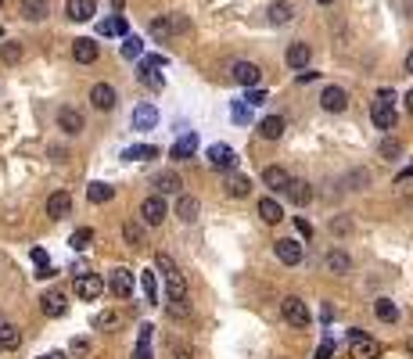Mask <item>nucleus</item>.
Wrapping results in <instances>:
<instances>
[{"instance_id": "nucleus-1", "label": "nucleus", "mask_w": 413, "mask_h": 359, "mask_svg": "<svg viewBox=\"0 0 413 359\" xmlns=\"http://www.w3.org/2000/svg\"><path fill=\"white\" fill-rule=\"evenodd\" d=\"M155 266L162 270V277H165V284H169V298H187V280H184L180 266H176L165 252L155 255Z\"/></svg>"}, {"instance_id": "nucleus-2", "label": "nucleus", "mask_w": 413, "mask_h": 359, "mask_svg": "<svg viewBox=\"0 0 413 359\" xmlns=\"http://www.w3.org/2000/svg\"><path fill=\"white\" fill-rule=\"evenodd\" d=\"M378 355H381V345L370 334H363V331L348 334V359H378Z\"/></svg>"}, {"instance_id": "nucleus-3", "label": "nucleus", "mask_w": 413, "mask_h": 359, "mask_svg": "<svg viewBox=\"0 0 413 359\" xmlns=\"http://www.w3.org/2000/svg\"><path fill=\"white\" fill-rule=\"evenodd\" d=\"M280 313H284V320L291 327H309V309H306V302H302L299 294H287L284 302H280Z\"/></svg>"}, {"instance_id": "nucleus-4", "label": "nucleus", "mask_w": 413, "mask_h": 359, "mask_svg": "<svg viewBox=\"0 0 413 359\" xmlns=\"http://www.w3.org/2000/svg\"><path fill=\"white\" fill-rule=\"evenodd\" d=\"M187 29H191V22L184 15H165V18H155L151 22V36L155 40H169L172 33H187Z\"/></svg>"}, {"instance_id": "nucleus-5", "label": "nucleus", "mask_w": 413, "mask_h": 359, "mask_svg": "<svg viewBox=\"0 0 413 359\" xmlns=\"http://www.w3.org/2000/svg\"><path fill=\"white\" fill-rule=\"evenodd\" d=\"M205 158H209L212 169H223V172H233V169H238V151H233L230 144H212V148L205 151Z\"/></svg>"}, {"instance_id": "nucleus-6", "label": "nucleus", "mask_w": 413, "mask_h": 359, "mask_svg": "<svg viewBox=\"0 0 413 359\" xmlns=\"http://www.w3.org/2000/svg\"><path fill=\"white\" fill-rule=\"evenodd\" d=\"M230 79L241 83V87H248V90H255L259 79H263V69H259L255 62H233V65H230Z\"/></svg>"}, {"instance_id": "nucleus-7", "label": "nucleus", "mask_w": 413, "mask_h": 359, "mask_svg": "<svg viewBox=\"0 0 413 359\" xmlns=\"http://www.w3.org/2000/svg\"><path fill=\"white\" fill-rule=\"evenodd\" d=\"M108 291H111L115 298H133V273H130L126 266H115V270L108 273Z\"/></svg>"}, {"instance_id": "nucleus-8", "label": "nucleus", "mask_w": 413, "mask_h": 359, "mask_svg": "<svg viewBox=\"0 0 413 359\" xmlns=\"http://www.w3.org/2000/svg\"><path fill=\"white\" fill-rule=\"evenodd\" d=\"M165 216H169V209H165V198H162V194H151V198L141 201V219H144L148 226H158Z\"/></svg>"}, {"instance_id": "nucleus-9", "label": "nucleus", "mask_w": 413, "mask_h": 359, "mask_svg": "<svg viewBox=\"0 0 413 359\" xmlns=\"http://www.w3.org/2000/svg\"><path fill=\"white\" fill-rule=\"evenodd\" d=\"M273 252H277V259H280L284 266H299L302 255H306V248H302L299 241H291V237H280V241L273 245Z\"/></svg>"}, {"instance_id": "nucleus-10", "label": "nucleus", "mask_w": 413, "mask_h": 359, "mask_svg": "<svg viewBox=\"0 0 413 359\" xmlns=\"http://www.w3.org/2000/svg\"><path fill=\"white\" fill-rule=\"evenodd\" d=\"M76 294L83 298V302H94V298L104 294V280L97 273H87V277H76Z\"/></svg>"}, {"instance_id": "nucleus-11", "label": "nucleus", "mask_w": 413, "mask_h": 359, "mask_svg": "<svg viewBox=\"0 0 413 359\" xmlns=\"http://www.w3.org/2000/svg\"><path fill=\"white\" fill-rule=\"evenodd\" d=\"M115 101H119V94H115L111 83H94V90H90V104H94L97 111H111Z\"/></svg>"}, {"instance_id": "nucleus-12", "label": "nucleus", "mask_w": 413, "mask_h": 359, "mask_svg": "<svg viewBox=\"0 0 413 359\" xmlns=\"http://www.w3.org/2000/svg\"><path fill=\"white\" fill-rule=\"evenodd\" d=\"M284 198H287L291 205H299V209H306V205L313 201V187L306 184V180H291V184L284 187Z\"/></svg>"}, {"instance_id": "nucleus-13", "label": "nucleus", "mask_w": 413, "mask_h": 359, "mask_svg": "<svg viewBox=\"0 0 413 359\" xmlns=\"http://www.w3.org/2000/svg\"><path fill=\"white\" fill-rule=\"evenodd\" d=\"M194 151H198V133H184L180 140L169 148V158H172V162H191Z\"/></svg>"}, {"instance_id": "nucleus-14", "label": "nucleus", "mask_w": 413, "mask_h": 359, "mask_svg": "<svg viewBox=\"0 0 413 359\" xmlns=\"http://www.w3.org/2000/svg\"><path fill=\"white\" fill-rule=\"evenodd\" d=\"M40 309H43V316L57 320V316H65L69 302H65V294H62V291H47V294L40 298Z\"/></svg>"}, {"instance_id": "nucleus-15", "label": "nucleus", "mask_w": 413, "mask_h": 359, "mask_svg": "<svg viewBox=\"0 0 413 359\" xmlns=\"http://www.w3.org/2000/svg\"><path fill=\"white\" fill-rule=\"evenodd\" d=\"M72 212V194L69 191H54L50 198H47V216L50 219H65Z\"/></svg>"}, {"instance_id": "nucleus-16", "label": "nucleus", "mask_w": 413, "mask_h": 359, "mask_svg": "<svg viewBox=\"0 0 413 359\" xmlns=\"http://www.w3.org/2000/svg\"><path fill=\"white\" fill-rule=\"evenodd\" d=\"M97 54H101V47H97L90 36H79V40L72 43V57H76L79 65H94V62H97Z\"/></svg>"}, {"instance_id": "nucleus-17", "label": "nucleus", "mask_w": 413, "mask_h": 359, "mask_svg": "<svg viewBox=\"0 0 413 359\" xmlns=\"http://www.w3.org/2000/svg\"><path fill=\"white\" fill-rule=\"evenodd\" d=\"M320 104H324V111H334V115H341V111L348 108V94H345L341 87H327V90L320 94Z\"/></svg>"}, {"instance_id": "nucleus-18", "label": "nucleus", "mask_w": 413, "mask_h": 359, "mask_svg": "<svg viewBox=\"0 0 413 359\" xmlns=\"http://www.w3.org/2000/svg\"><path fill=\"white\" fill-rule=\"evenodd\" d=\"M57 126H62L69 137H76V133H83V111H76V108H62L57 111Z\"/></svg>"}, {"instance_id": "nucleus-19", "label": "nucleus", "mask_w": 413, "mask_h": 359, "mask_svg": "<svg viewBox=\"0 0 413 359\" xmlns=\"http://www.w3.org/2000/svg\"><path fill=\"white\" fill-rule=\"evenodd\" d=\"M370 118L378 130H395V104H385V101H374L370 108Z\"/></svg>"}, {"instance_id": "nucleus-20", "label": "nucleus", "mask_w": 413, "mask_h": 359, "mask_svg": "<svg viewBox=\"0 0 413 359\" xmlns=\"http://www.w3.org/2000/svg\"><path fill=\"white\" fill-rule=\"evenodd\" d=\"M263 184H266L270 191H280V194H284V187L291 184V172L280 169V165H266V169H263Z\"/></svg>"}, {"instance_id": "nucleus-21", "label": "nucleus", "mask_w": 413, "mask_h": 359, "mask_svg": "<svg viewBox=\"0 0 413 359\" xmlns=\"http://www.w3.org/2000/svg\"><path fill=\"white\" fill-rule=\"evenodd\" d=\"M65 15H69L72 22H90V18L97 15V4H94V0H69V4H65Z\"/></svg>"}, {"instance_id": "nucleus-22", "label": "nucleus", "mask_w": 413, "mask_h": 359, "mask_svg": "<svg viewBox=\"0 0 413 359\" xmlns=\"http://www.w3.org/2000/svg\"><path fill=\"white\" fill-rule=\"evenodd\" d=\"M155 126H158L155 104H137L133 108V130H155Z\"/></svg>"}, {"instance_id": "nucleus-23", "label": "nucleus", "mask_w": 413, "mask_h": 359, "mask_svg": "<svg viewBox=\"0 0 413 359\" xmlns=\"http://www.w3.org/2000/svg\"><path fill=\"white\" fill-rule=\"evenodd\" d=\"M226 194L230 198H248L252 194V180L245 172H230L226 176Z\"/></svg>"}, {"instance_id": "nucleus-24", "label": "nucleus", "mask_w": 413, "mask_h": 359, "mask_svg": "<svg viewBox=\"0 0 413 359\" xmlns=\"http://www.w3.org/2000/svg\"><path fill=\"white\" fill-rule=\"evenodd\" d=\"M309 57H313V47H309V43H291V47H287V65H291V69L302 72V69L309 65Z\"/></svg>"}, {"instance_id": "nucleus-25", "label": "nucleus", "mask_w": 413, "mask_h": 359, "mask_svg": "<svg viewBox=\"0 0 413 359\" xmlns=\"http://www.w3.org/2000/svg\"><path fill=\"white\" fill-rule=\"evenodd\" d=\"M97 33H101V36H130V22H126L123 15H115V18L97 22Z\"/></svg>"}, {"instance_id": "nucleus-26", "label": "nucleus", "mask_w": 413, "mask_h": 359, "mask_svg": "<svg viewBox=\"0 0 413 359\" xmlns=\"http://www.w3.org/2000/svg\"><path fill=\"white\" fill-rule=\"evenodd\" d=\"M198 212H202V201L191 198V194H180V201H176V216H180L184 223H194Z\"/></svg>"}, {"instance_id": "nucleus-27", "label": "nucleus", "mask_w": 413, "mask_h": 359, "mask_svg": "<svg viewBox=\"0 0 413 359\" xmlns=\"http://www.w3.org/2000/svg\"><path fill=\"white\" fill-rule=\"evenodd\" d=\"M50 11V0H22V18L29 22H43Z\"/></svg>"}, {"instance_id": "nucleus-28", "label": "nucleus", "mask_w": 413, "mask_h": 359, "mask_svg": "<svg viewBox=\"0 0 413 359\" xmlns=\"http://www.w3.org/2000/svg\"><path fill=\"white\" fill-rule=\"evenodd\" d=\"M22 345V331L15 324H0V348L4 352H15Z\"/></svg>"}, {"instance_id": "nucleus-29", "label": "nucleus", "mask_w": 413, "mask_h": 359, "mask_svg": "<svg viewBox=\"0 0 413 359\" xmlns=\"http://www.w3.org/2000/svg\"><path fill=\"white\" fill-rule=\"evenodd\" d=\"M259 133H263L266 140H280V137H284V118H280V115H266L263 123H259Z\"/></svg>"}, {"instance_id": "nucleus-30", "label": "nucleus", "mask_w": 413, "mask_h": 359, "mask_svg": "<svg viewBox=\"0 0 413 359\" xmlns=\"http://www.w3.org/2000/svg\"><path fill=\"white\" fill-rule=\"evenodd\" d=\"M155 187H158V194L165 198V194H180V187H184V180L176 176V172H162L158 180H155Z\"/></svg>"}, {"instance_id": "nucleus-31", "label": "nucleus", "mask_w": 413, "mask_h": 359, "mask_svg": "<svg viewBox=\"0 0 413 359\" xmlns=\"http://www.w3.org/2000/svg\"><path fill=\"white\" fill-rule=\"evenodd\" d=\"M123 158L126 162H148V158H158V148L155 144H133V148L123 151Z\"/></svg>"}, {"instance_id": "nucleus-32", "label": "nucleus", "mask_w": 413, "mask_h": 359, "mask_svg": "<svg viewBox=\"0 0 413 359\" xmlns=\"http://www.w3.org/2000/svg\"><path fill=\"white\" fill-rule=\"evenodd\" d=\"M259 216H263V223H280L284 219V209H280L277 198H263L259 201Z\"/></svg>"}, {"instance_id": "nucleus-33", "label": "nucleus", "mask_w": 413, "mask_h": 359, "mask_svg": "<svg viewBox=\"0 0 413 359\" xmlns=\"http://www.w3.org/2000/svg\"><path fill=\"white\" fill-rule=\"evenodd\" d=\"M324 263H327V270H331V273H348V270H352V259H348L341 248H331Z\"/></svg>"}, {"instance_id": "nucleus-34", "label": "nucleus", "mask_w": 413, "mask_h": 359, "mask_svg": "<svg viewBox=\"0 0 413 359\" xmlns=\"http://www.w3.org/2000/svg\"><path fill=\"white\" fill-rule=\"evenodd\" d=\"M151 334H155V327H151V324H144V327H141V334H137L133 359H151Z\"/></svg>"}, {"instance_id": "nucleus-35", "label": "nucleus", "mask_w": 413, "mask_h": 359, "mask_svg": "<svg viewBox=\"0 0 413 359\" xmlns=\"http://www.w3.org/2000/svg\"><path fill=\"white\" fill-rule=\"evenodd\" d=\"M374 313H378L381 324H395V320H399V306L392 302V298H378V302H374Z\"/></svg>"}, {"instance_id": "nucleus-36", "label": "nucleus", "mask_w": 413, "mask_h": 359, "mask_svg": "<svg viewBox=\"0 0 413 359\" xmlns=\"http://www.w3.org/2000/svg\"><path fill=\"white\" fill-rule=\"evenodd\" d=\"M294 18V8L287 4V0H277V4H270V22L273 26H287Z\"/></svg>"}, {"instance_id": "nucleus-37", "label": "nucleus", "mask_w": 413, "mask_h": 359, "mask_svg": "<svg viewBox=\"0 0 413 359\" xmlns=\"http://www.w3.org/2000/svg\"><path fill=\"white\" fill-rule=\"evenodd\" d=\"M123 237H126V245H130V248H144V245H148V237H144V226H141V223H133V219H130V223L123 226Z\"/></svg>"}, {"instance_id": "nucleus-38", "label": "nucleus", "mask_w": 413, "mask_h": 359, "mask_svg": "<svg viewBox=\"0 0 413 359\" xmlns=\"http://www.w3.org/2000/svg\"><path fill=\"white\" fill-rule=\"evenodd\" d=\"M141 83H144V87H151V90H162V83H165V79L158 76V65H151L148 57L141 62Z\"/></svg>"}, {"instance_id": "nucleus-39", "label": "nucleus", "mask_w": 413, "mask_h": 359, "mask_svg": "<svg viewBox=\"0 0 413 359\" xmlns=\"http://www.w3.org/2000/svg\"><path fill=\"white\" fill-rule=\"evenodd\" d=\"M87 198H90V205H104V201L115 198V187L111 184H90L87 187Z\"/></svg>"}, {"instance_id": "nucleus-40", "label": "nucleus", "mask_w": 413, "mask_h": 359, "mask_svg": "<svg viewBox=\"0 0 413 359\" xmlns=\"http://www.w3.org/2000/svg\"><path fill=\"white\" fill-rule=\"evenodd\" d=\"M141 287H144V298H148V302H151V306H158V277H155L151 270H144V273H141Z\"/></svg>"}, {"instance_id": "nucleus-41", "label": "nucleus", "mask_w": 413, "mask_h": 359, "mask_svg": "<svg viewBox=\"0 0 413 359\" xmlns=\"http://www.w3.org/2000/svg\"><path fill=\"white\" fill-rule=\"evenodd\" d=\"M90 241H94V230H90V226H79V230L69 237L72 252H87V248H90Z\"/></svg>"}, {"instance_id": "nucleus-42", "label": "nucleus", "mask_w": 413, "mask_h": 359, "mask_svg": "<svg viewBox=\"0 0 413 359\" xmlns=\"http://www.w3.org/2000/svg\"><path fill=\"white\" fill-rule=\"evenodd\" d=\"M165 313H169L172 320H187V316H191V302H187V298H169Z\"/></svg>"}, {"instance_id": "nucleus-43", "label": "nucleus", "mask_w": 413, "mask_h": 359, "mask_svg": "<svg viewBox=\"0 0 413 359\" xmlns=\"http://www.w3.org/2000/svg\"><path fill=\"white\" fill-rule=\"evenodd\" d=\"M0 62H4V65H15V62H22V43L8 40L4 47H0Z\"/></svg>"}, {"instance_id": "nucleus-44", "label": "nucleus", "mask_w": 413, "mask_h": 359, "mask_svg": "<svg viewBox=\"0 0 413 359\" xmlns=\"http://www.w3.org/2000/svg\"><path fill=\"white\" fill-rule=\"evenodd\" d=\"M141 54H144V40L141 36H123V57L133 62V57H141Z\"/></svg>"}, {"instance_id": "nucleus-45", "label": "nucleus", "mask_w": 413, "mask_h": 359, "mask_svg": "<svg viewBox=\"0 0 413 359\" xmlns=\"http://www.w3.org/2000/svg\"><path fill=\"white\" fill-rule=\"evenodd\" d=\"M230 115H233V123H248V118H252V104H245V101H233Z\"/></svg>"}, {"instance_id": "nucleus-46", "label": "nucleus", "mask_w": 413, "mask_h": 359, "mask_svg": "<svg viewBox=\"0 0 413 359\" xmlns=\"http://www.w3.org/2000/svg\"><path fill=\"white\" fill-rule=\"evenodd\" d=\"M331 355H334V338H324V341H320V348H316V355H313V359H331Z\"/></svg>"}, {"instance_id": "nucleus-47", "label": "nucleus", "mask_w": 413, "mask_h": 359, "mask_svg": "<svg viewBox=\"0 0 413 359\" xmlns=\"http://www.w3.org/2000/svg\"><path fill=\"white\" fill-rule=\"evenodd\" d=\"M115 324H119V316H115V313H97L94 316V327H115Z\"/></svg>"}, {"instance_id": "nucleus-48", "label": "nucleus", "mask_w": 413, "mask_h": 359, "mask_svg": "<svg viewBox=\"0 0 413 359\" xmlns=\"http://www.w3.org/2000/svg\"><path fill=\"white\" fill-rule=\"evenodd\" d=\"M399 151H402V148H399V140H381V155H385L388 162H392Z\"/></svg>"}, {"instance_id": "nucleus-49", "label": "nucleus", "mask_w": 413, "mask_h": 359, "mask_svg": "<svg viewBox=\"0 0 413 359\" xmlns=\"http://www.w3.org/2000/svg\"><path fill=\"white\" fill-rule=\"evenodd\" d=\"M33 263H36L40 270H50V259H47V252H43V248H33ZM40 270H36V273H40Z\"/></svg>"}, {"instance_id": "nucleus-50", "label": "nucleus", "mask_w": 413, "mask_h": 359, "mask_svg": "<svg viewBox=\"0 0 413 359\" xmlns=\"http://www.w3.org/2000/svg\"><path fill=\"white\" fill-rule=\"evenodd\" d=\"M294 226H299V233L306 237V241H309V237H313V223H309L306 216H299V219H294Z\"/></svg>"}, {"instance_id": "nucleus-51", "label": "nucleus", "mask_w": 413, "mask_h": 359, "mask_svg": "<svg viewBox=\"0 0 413 359\" xmlns=\"http://www.w3.org/2000/svg\"><path fill=\"white\" fill-rule=\"evenodd\" d=\"M87 273H90V263L87 259H76L72 263V277H87Z\"/></svg>"}, {"instance_id": "nucleus-52", "label": "nucleus", "mask_w": 413, "mask_h": 359, "mask_svg": "<svg viewBox=\"0 0 413 359\" xmlns=\"http://www.w3.org/2000/svg\"><path fill=\"white\" fill-rule=\"evenodd\" d=\"M245 104H266V90H248V101Z\"/></svg>"}, {"instance_id": "nucleus-53", "label": "nucleus", "mask_w": 413, "mask_h": 359, "mask_svg": "<svg viewBox=\"0 0 413 359\" xmlns=\"http://www.w3.org/2000/svg\"><path fill=\"white\" fill-rule=\"evenodd\" d=\"M172 352H176V359H194V352H187L184 345H172Z\"/></svg>"}, {"instance_id": "nucleus-54", "label": "nucleus", "mask_w": 413, "mask_h": 359, "mask_svg": "<svg viewBox=\"0 0 413 359\" xmlns=\"http://www.w3.org/2000/svg\"><path fill=\"white\" fill-rule=\"evenodd\" d=\"M313 79H316V72H309V69L299 72V83H313Z\"/></svg>"}, {"instance_id": "nucleus-55", "label": "nucleus", "mask_w": 413, "mask_h": 359, "mask_svg": "<svg viewBox=\"0 0 413 359\" xmlns=\"http://www.w3.org/2000/svg\"><path fill=\"white\" fill-rule=\"evenodd\" d=\"M40 359H65V352H47V355H40Z\"/></svg>"}, {"instance_id": "nucleus-56", "label": "nucleus", "mask_w": 413, "mask_h": 359, "mask_svg": "<svg viewBox=\"0 0 413 359\" xmlns=\"http://www.w3.org/2000/svg\"><path fill=\"white\" fill-rule=\"evenodd\" d=\"M406 72H413V50L406 54Z\"/></svg>"}, {"instance_id": "nucleus-57", "label": "nucleus", "mask_w": 413, "mask_h": 359, "mask_svg": "<svg viewBox=\"0 0 413 359\" xmlns=\"http://www.w3.org/2000/svg\"><path fill=\"white\" fill-rule=\"evenodd\" d=\"M406 108H409V115H413V90L406 94Z\"/></svg>"}, {"instance_id": "nucleus-58", "label": "nucleus", "mask_w": 413, "mask_h": 359, "mask_svg": "<svg viewBox=\"0 0 413 359\" xmlns=\"http://www.w3.org/2000/svg\"><path fill=\"white\" fill-rule=\"evenodd\" d=\"M406 352H409V359H413V338H409V341H406Z\"/></svg>"}, {"instance_id": "nucleus-59", "label": "nucleus", "mask_w": 413, "mask_h": 359, "mask_svg": "<svg viewBox=\"0 0 413 359\" xmlns=\"http://www.w3.org/2000/svg\"><path fill=\"white\" fill-rule=\"evenodd\" d=\"M316 4H334V0H316Z\"/></svg>"}, {"instance_id": "nucleus-60", "label": "nucleus", "mask_w": 413, "mask_h": 359, "mask_svg": "<svg viewBox=\"0 0 413 359\" xmlns=\"http://www.w3.org/2000/svg\"><path fill=\"white\" fill-rule=\"evenodd\" d=\"M0 4H4V0H0Z\"/></svg>"}]
</instances>
